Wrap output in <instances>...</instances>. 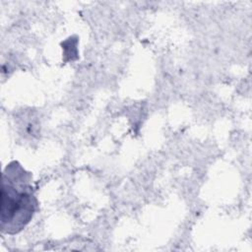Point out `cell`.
I'll use <instances>...</instances> for the list:
<instances>
[{
  "instance_id": "1",
  "label": "cell",
  "mask_w": 252,
  "mask_h": 252,
  "mask_svg": "<svg viewBox=\"0 0 252 252\" xmlns=\"http://www.w3.org/2000/svg\"><path fill=\"white\" fill-rule=\"evenodd\" d=\"M38 210L32 173L13 160L2 173L0 228L5 234L22 231Z\"/></svg>"
}]
</instances>
